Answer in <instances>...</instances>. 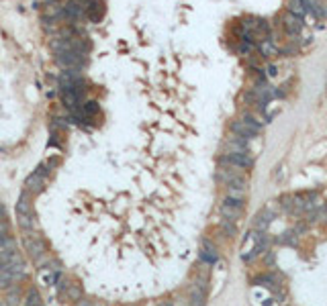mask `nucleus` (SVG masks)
Wrapping results in <instances>:
<instances>
[{
    "mask_svg": "<svg viewBox=\"0 0 327 306\" xmlns=\"http://www.w3.org/2000/svg\"><path fill=\"white\" fill-rule=\"evenodd\" d=\"M16 216H19V227L23 231H37L35 214H33V204H31V194L27 190H23V194L19 196V202H16Z\"/></svg>",
    "mask_w": 327,
    "mask_h": 306,
    "instance_id": "f257e3e1",
    "label": "nucleus"
},
{
    "mask_svg": "<svg viewBox=\"0 0 327 306\" xmlns=\"http://www.w3.org/2000/svg\"><path fill=\"white\" fill-rule=\"evenodd\" d=\"M219 165H235L239 169H244V172H248V169L254 165V157L250 155V153H225V155L219 157Z\"/></svg>",
    "mask_w": 327,
    "mask_h": 306,
    "instance_id": "f03ea898",
    "label": "nucleus"
},
{
    "mask_svg": "<svg viewBox=\"0 0 327 306\" xmlns=\"http://www.w3.org/2000/svg\"><path fill=\"white\" fill-rule=\"evenodd\" d=\"M56 61L64 67V70H80L86 63V53H78V51H60Z\"/></svg>",
    "mask_w": 327,
    "mask_h": 306,
    "instance_id": "7ed1b4c3",
    "label": "nucleus"
},
{
    "mask_svg": "<svg viewBox=\"0 0 327 306\" xmlns=\"http://www.w3.org/2000/svg\"><path fill=\"white\" fill-rule=\"evenodd\" d=\"M223 149H225V153H231V151H235V153H250V141L244 139V137H239V135H235V133H231V135H227L225 143H223Z\"/></svg>",
    "mask_w": 327,
    "mask_h": 306,
    "instance_id": "20e7f679",
    "label": "nucleus"
},
{
    "mask_svg": "<svg viewBox=\"0 0 327 306\" xmlns=\"http://www.w3.org/2000/svg\"><path fill=\"white\" fill-rule=\"evenodd\" d=\"M47 180H49V176L47 174H43V172H33L29 178H27V182H25V190L29 192V194H39L45 186H47Z\"/></svg>",
    "mask_w": 327,
    "mask_h": 306,
    "instance_id": "39448f33",
    "label": "nucleus"
},
{
    "mask_svg": "<svg viewBox=\"0 0 327 306\" xmlns=\"http://www.w3.org/2000/svg\"><path fill=\"white\" fill-rule=\"evenodd\" d=\"M274 216H276V212H274L270 206H266V208H262L260 212H258L256 216H254V220H252V227H254V231H266V227L274 220Z\"/></svg>",
    "mask_w": 327,
    "mask_h": 306,
    "instance_id": "423d86ee",
    "label": "nucleus"
},
{
    "mask_svg": "<svg viewBox=\"0 0 327 306\" xmlns=\"http://www.w3.org/2000/svg\"><path fill=\"white\" fill-rule=\"evenodd\" d=\"M84 10H86V16H88L92 23H98L102 19V14H105V4H102V0H88Z\"/></svg>",
    "mask_w": 327,
    "mask_h": 306,
    "instance_id": "0eeeda50",
    "label": "nucleus"
},
{
    "mask_svg": "<svg viewBox=\"0 0 327 306\" xmlns=\"http://www.w3.org/2000/svg\"><path fill=\"white\" fill-rule=\"evenodd\" d=\"M282 27H284V31L288 33V35H299L301 29H303V19H301V16H295V14L286 12L282 16Z\"/></svg>",
    "mask_w": 327,
    "mask_h": 306,
    "instance_id": "6e6552de",
    "label": "nucleus"
},
{
    "mask_svg": "<svg viewBox=\"0 0 327 306\" xmlns=\"http://www.w3.org/2000/svg\"><path fill=\"white\" fill-rule=\"evenodd\" d=\"M217 247L211 239H202V245H200V261H206V263H213L217 261Z\"/></svg>",
    "mask_w": 327,
    "mask_h": 306,
    "instance_id": "1a4fd4ad",
    "label": "nucleus"
},
{
    "mask_svg": "<svg viewBox=\"0 0 327 306\" xmlns=\"http://www.w3.org/2000/svg\"><path fill=\"white\" fill-rule=\"evenodd\" d=\"M239 121L242 123H246L254 133H262V129H264V121L258 114H254V112H250V110H246V112H242V116H239Z\"/></svg>",
    "mask_w": 327,
    "mask_h": 306,
    "instance_id": "9d476101",
    "label": "nucleus"
},
{
    "mask_svg": "<svg viewBox=\"0 0 327 306\" xmlns=\"http://www.w3.org/2000/svg\"><path fill=\"white\" fill-rule=\"evenodd\" d=\"M64 14H65V19H70V21H80L86 16V10H84V6H80V2H67L64 6Z\"/></svg>",
    "mask_w": 327,
    "mask_h": 306,
    "instance_id": "9b49d317",
    "label": "nucleus"
},
{
    "mask_svg": "<svg viewBox=\"0 0 327 306\" xmlns=\"http://www.w3.org/2000/svg\"><path fill=\"white\" fill-rule=\"evenodd\" d=\"M229 129H231V133H235V135H239V137H244V139H254L256 137V135L258 133H254L246 123H242V121H239V118H237V121H231V125H229Z\"/></svg>",
    "mask_w": 327,
    "mask_h": 306,
    "instance_id": "f8f14e48",
    "label": "nucleus"
},
{
    "mask_svg": "<svg viewBox=\"0 0 327 306\" xmlns=\"http://www.w3.org/2000/svg\"><path fill=\"white\" fill-rule=\"evenodd\" d=\"M219 212L223 214V218L231 220V223H237L244 214V208H235V206H229V204H219Z\"/></svg>",
    "mask_w": 327,
    "mask_h": 306,
    "instance_id": "ddd939ff",
    "label": "nucleus"
},
{
    "mask_svg": "<svg viewBox=\"0 0 327 306\" xmlns=\"http://www.w3.org/2000/svg\"><path fill=\"white\" fill-rule=\"evenodd\" d=\"M309 0H288L286 2V10L290 12V14H295V16H301L303 19V14H307V10H309Z\"/></svg>",
    "mask_w": 327,
    "mask_h": 306,
    "instance_id": "4468645a",
    "label": "nucleus"
},
{
    "mask_svg": "<svg viewBox=\"0 0 327 306\" xmlns=\"http://www.w3.org/2000/svg\"><path fill=\"white\" fill-rule=\"evenodd\" d=\"M246 194H248V188L244 186H227L225 188V198H235V200H246Z\"/></svg>",
    "mask_w": 327,
    "mask_h": 306,
    "instance_id": "2eb2a0df",
    "label": "nucleus"
},
{
    "mask_svg": "<svg viewBox=\"0 0 327 306\" xmlns=\"http://www.w3.org/2000/svg\"><path fill=\"white\" fill-rule=\"evenodd\" d=\"M21 300H23V298H21V288H19V286L10 288V290L6 292V306H21V304H23Z\"/></svg>",
    "mask_w": 327,
    "mask_h": 306,
    "instance_id": "dca6fc26",
    "label": "nucleus"
},
{
    "mask_svg": "<svg viewBox=\"0 0 327 306\" xmlns=\"http://www.w3.org/2000/svg\"><path fill=\"white\" fill-rule=\"evenodd\" d=\"M278 243H282V245H290V247H295L297 245V241H299V235L295 233V231H286V233H282L278 239H276Z\"/></svg>",
    "mask_w": 327,
    "mask_h": 306,
    "instance_id": "f3484780",
    "label": "nucleus"
},
{
    "mask_svg": "<svg viewBox=\"0 0 327 306\" xmlns=\"http://www.w3.org/2000/svg\"><path fill=\"white\" fill-rule=\"evenodd\" d=\"M260 51L264 53V57H276V55L280 53V51L272 45V41H264V43L260 45Z\"/></svg>",
    "mask_w": 327,
    "mask_h": 306,
    "instance_id": "a211bd4d",
    "label": "nucleus"
},
{
    "mask_svg": "<svg viewBox=\"0 0 327 306\" xmlns=\"http://www.w3.org/2000/svg\"><path fill=\"white\" fill-rule=\"evenodd\" d=\"M98 104H96V102H84V104H82V112H84V116L86 118H88V116H92V114H98Z\"/></svg>",
    "mask_w": 327,
    "mask_h": 306,
    "instance_id": "6ab92c4d",
    "label": "nucleus"
},
{
    "mask_svg": "<svg viewBox=\"0 0 327 306\" xmlns=\"http://www.w3.org/2000/svg\"><path fill=\"white\" fill-rule=\"evenodd\" d=\"M221 229L227 233V237H235V235H237V227H235V223H231V220H227V218H223V220H221Z\"/></svg>",
    "mask_w": 327,
    "mask_h": 306,
    "instance_id": "aec40b11",
    "label": "nucleus"
},
{
    "mask_svg": "<svg viewBox=\"0 0 327 306\" xmlns=\"http://www.w3.org/2000/svg\"><path fill=\"white\" fill-rule=\"evenodd\" d=\"M172 306H191V298L188 296H178L172 300Z\"/></svg>",
    "mask_w": 327,
    "mask_h": 306,
    "instance_id": "412c9836",
    "label": "nucleus"
},
{
    "mask_svg": "<svg viewBox=\"0 0 327 306\" xmlns=\"http://www.w3.org/2000/svg\"><path fill=\"white\" fill-rule=\"evenodd\" d=\"M223 204H229V206H235V208H244V200H235V198H225Z\"/></svg>",
    "mask_w": 327,
    "mask_h": 306,
    "instance_id": "4be33fe9",
    "label": "nucleus"
},
{
    "mask_svg": "<svg viewBox=\"0 0 327 306\" xmlns=\"http://www.w3.org/2000/svg\"><path fill=\"white\" fill-rule=\"evenodd\" d=\"M90 306H109L105 300H98V298H90Z\"/></svg>",
    "mask_w": 327,
    "mask_h": 306,
    "instance_id": "5701e85b",
    "label": "nucleus"
},
{
    "mask_svg": "<svg viewBox=\"0 0 327 306\" xmlns=\"http://www.w3.org/2000/svg\"><path fill=\"white\" fill-rule=\"evenodd\" d=\"M268 76H276V67H274V65L268 67Z\"/></svg>",
    "mask_w": 327,
    "mask_h": 306,
    "instance_id": "b1692460",
    "label": "nucleus"
},
{
    "mask_svg": "<svg viewBox=\"0 0 327 306\" xmlns=\"http://www.w3.org/2000/svg\"><path fill=\"white\" fill-rule=\"evenodd\" d=\"M158 306H172V302H160Z\"/></svg>",
    "mask_w": 327,
    "mask_h": 306,
    "instance_id": "393cba45",
    "label": "nucleus"
},
{
    "mask_svg": "<svg viewBox=\"0 0 327 306\" xmlns=\"http://www.w3.org/2000/svg\"><path fill=\"white\" fill-rule=\"evenodd\" d=\"M325 16H327V8H325Z\"/></svg>",
    "mask_w": 327,
    "mask_h": 306,
    "instance_id": "a878e982",
    "label": "nucleus"
}]
</instances>
